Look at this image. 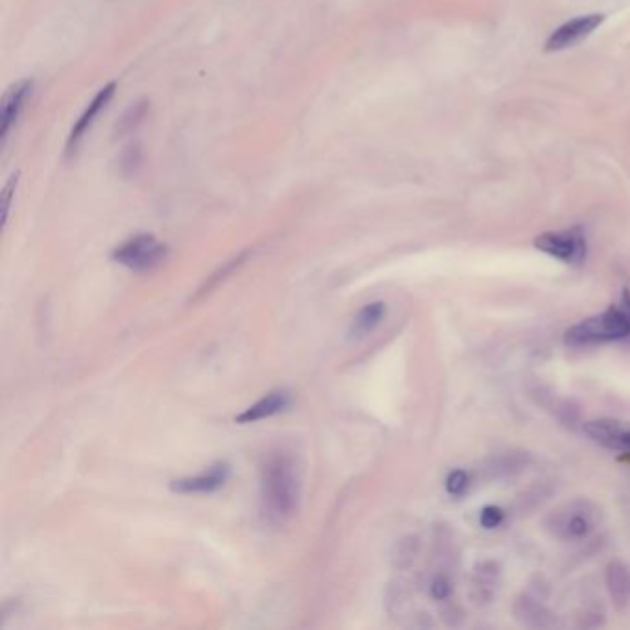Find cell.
Instances as JSON below:
<instances>
[{
	"label": "cell",
	"instance_id": "1",
	"mask_svg": "<svg viewBox=\"0 0 630 630\" xmlns=\"http://www.w3.org/2000/svg\"><path fill=\"white\" fill-rule=\"evenodd\" d=\"M302 475L289 453H272L261 468V505L270 523L283 525L300 509Z\"/></svg>",
	"mask_w": 630,
	"mask_h": 630
},
{
	"label": "cell",
	"instance_id": "2",
	"mask_svg": "<svg viewBox=\"0 0 630 630\" xmlns=\"http://www.w3.org/2000/svg\"><path fill=\"white\" fill-rule=\"evenodd\" d=\"M630 335L629 316L623 309H608L601 315L592 316L579 322L577 326L566 331V344L579 348V346H594L605 344L612 340L627 339Z\"/></svg>",
	"mask_w": 630,
	"mask_h": 630
},
{
	"label": "cell",
	"instance_id": "3",
	"mask_svg": "<svg viewBox=\"0 0 630 630\" xmlns=\"http://www.w3.org/2000/svg\"><path fill=\"white\" fill-rule=\"evenodd\" d=\"M167 246L154 235H135L113 252V261L134 272H150L167 259Z\"/></svg>",
	"mask_w": 630,
	"mask_h": 630
},
{
	"label": "cell",
	"instance_id": "4",
	"mask_svg": "<svg viewBox=\"0 0 630 630\" xmlns=\"http://www.w3.org/2000/svg\"><path fill=\"white\" fill-rule=\"evenodd\" d=\"M534 246L562 263L577 265L586 257V239L579 228L547 231L534 239Z\"/></svg>",
	"mask_w": 630,
	"mask_h": 630
},
{
	"label": "cell",
	"instance_id": "5",
	"mask_svg": "<svg viewBox=\"0 0 630 630\" xmlns=\"http://www.w3.org/2000/svg\"><path fill=\"white\" fill-rule=\"evenodd\" d=\"M603 13H588L571 19L568 23L558 26L547 37L546 52H562L579 45L586 37L592 36L599 26L603 25Z\"/></svg>",
	"mask_w": 630,
	"mask_h": 630
},
{
	"label": "cell",
	"instance_id": "6",
	"mask_svg": "<svg viewBox=\"0 0 630 630\" xmlns=\"http://www.w3.org/2000/svg\"><path fill=\"white\" fill-rule=\"evenodd\" d=\"M231 475V466L228 462H217L206 468L204 472L182 477L170 483V490L182 496H209L219 492L222 486L228 483Z\"/></svg>",
	"mask_w": 630,
	"mask_h": 630
},
{
	"label": "cell",
	"instance_id": "7",
	"mask_svg": "<svg viewBox=\"0 0 630 630\" xmlns=\"http://www.w3.org/2000/svg\"><path fill=\"white\" fill-rule=\"evenodd\" d=\"M292 405V392L287 388H278L265 394L263 398L246 407L241 414L235 416V422L241 425L257 424L268 418H274L281 412L289 411Z\"/></svg>",
	"mask_w": 630,
	"mask_h": 630
},
{
	"label": "cell",
	"instance_id": "8",
	"mask_svg": "<svg viewBox=\"0 0 630 630\" xmlns=\"http://www.w3.org/2000/svg\"><path fill=\"white\" fill-rule=\"evenodd\" d=\"M584 433L597 444L630 453V427L612 420H594L584 424Z\"/></svg>",
	"mask_w": 630,
	"mask_h": 630
},
{
	"label": "cell",
	"instance_id": "9",
	"mask_svg": "<svg viewBox=\"0 0 630 630\" xmlns=\"http://www.w3.org/2000/svg\"><path fill=\"white\" fill-rule=\"evenodd\" d=\"M32 82L23 80L19 84L13 85L12 89L4 95L2 100V117H0V135L2 141L10 134L15 122L19 121L21 113L25 110L26 100L32 95Z\"/></svg>",
	"mask_w": 630,
	"mask_h": 630
},
{
	"label": "cell",
	"instance_id": "10",
	"mask_svg": "<svg viewBox=\"0 0 630 630\" xmlns=\"http://www.w3.org/2000/svg\"><path fill=\"white\" fill-rule=\"evenodd\" d=\"M115 95V84L106 85L104 89L98 91L97 97L93 98V102L85 108L84 115L74 124L73 132L69 135L67 141V152L73 154L74 150L80 145V141L84 139L87 130L93 126V122L98 117V113L108 106L111 98Z\"/></svg>",
	"mask_w": 630,
	"mask_h": 630
},
{
	"label": "cell",
	"instance_id": "11",
	"mask_svg": "<svg viewBox=\"0 0 630 630\" xmlns=\"http://www.w3.org/2000/svg\"><path fill=\"white\" fill-rule=\"evenodd\" d=\"M592 529H594V521L590 518V512L586 510L570 509L558 516L557 533L571 540H581L592 533Z\"/></svg>",
	"mask_w": 630,
	"mask_h": 630
},
{
	"label": "cell",
	"instance_id": "12",
	"mask_svg": "<svg viewBox=\"0 0 630 630\" xmlns=\"http://www.w3.org/2000/svg\"><path fill=\"white\" fill-rule=\"evenodd\" d=\"M385 316H387V305L385 303H366L363 309L353 318L350 335H352L353 339H363L366 335H370L385 320Z\"/></svg>",
	"mask_w": 630,
	"mask_h": 630
},
{
	"label": "cell",
	"instance_id": "13",
	"mask_svg": "<svg viewBox=\"0 0 630 630\" xmlns=\"http://www.w3.org/2000/svg\"><path fill=\"white\" fill-rule=\"evenodd\" d=\"M608 590L618 603H627L630 599V568L623 562H614L606 573Z\"/></svg>",
	"mask_w": 630,
	"mask_h": 630
},
{
	"label": "cell",
	"instance_id": "14",
	"mask_svg": "<svg viewBox=\"0 0 630 630\" xmlns=\"http://www.w3.org/2000/svg\"><path fill=\"white\" fill-rule=\"evenodd\" d=\"M146 110H148V104H146V102H137V104H134L130 110L122 115L119 126H117V132L121 135L132 132V130L137 128V126L141 124V121L145 119Z\"/></svg>",
	"mask_w": 630,
	"mask_h": 630
},
{
	"label": "cell",
	"instance_id": "15",
	"mask_svg": "<svg viewBox=\"0 0 630 630\" xmlns=\"http://www.w3.org/2000/svg\"><path fill=\"white\" fill-rule=\"evenodd\" d=\"M141 163H143V154H141V148L139 146L134 145L130 146V148H126V152L122 154L121 158V169L126 176H132L137 172V169L141 167Z\"/></svg>",
	"mask_w": 630,
	"mask_h": 630
},
{
	"label": "cell",
	"instance_id": "16",
	"mask_svg": "<svg viewBox=\"0 0 630 630\" xmlns=\"http://www.w3.org/2000/svg\"><path fill=\"white\" fill-rule=\"evenodd\" d=\"M244 257H246V254L239 255V257H235V259H231L228 265H224V267L220 268L217 274H213V278H209V283H206V287H204V289H200V292H207V289L217 287V285H219L220 278H228V274H231L235 268H239L243 265Z\"/></svg>",
	"mask_w": 630,
	"mask_h": 630
},
{
	"label": "cell",
	"instance_id": "17",
	"mask_svg": "<svg viewBox=\"0 0 630 630\" xmlns=\"http://www.w3.org/2000/svg\"><path fill=\"white\" fill-rule=\"evenodd\" d=\"M468 488V475L462 470H455L446 479V490L453 496H461L462 492Z\"/></svg>",
	"mask_w": 630,
	"mask_h": 630
},
{
	"label": "cell",
	"instance_id": "18",
	"mask_svg": "<svg viewBox=\"0 0 630 630\" xmlns=\"http://www.w3.org/2000/svg\"><path fill=\"white\" fill-rule=\"evenodd\" d=\"M431 595L437 599V601H446L449 595H451V582L448 577L444 575H437L433 582H431Z\"/></svg>",
	"mask_w": 630,
	"mask_h": 630
},
{
	"label": "cell",
	"instance_id": "19",
	"mask_svg": "<svg viewBox=\"0 0 630 630\" xmlns=\"http://www.w3.org/2000/svg\"><path fill=\"white\" fill-rule=\"evenodd\" d=\"M503 521V510L497 509V507H485L481 512V525L485 529H496L497 525H501Z\"/></svg>",
	"mask_w": 630,
	"mask_h": 630
},
{
	"label": "cell",
	"instance_id": "20",
	"mask_svg": "<svg viewBox=\"0 0 630 630\" xmlns=\"http://www.w3.org/2000/svg\"><path fill=\"white\" fill-rule=\"evenodd\" d=\"M17 182H19V174H13L10 182L6 183V187H4V222L8 220V213H10V207H12V198L13 194H15Z\"/></svg>",
	"mask_w": 630,
	"mask_h": 630
},
{
	"label": "cell",
	"instance_id": "21",
	"mask_svg": "<svg viewBox=\"0 0 630 630\" xmlns=\"http://www.w3.org/2000/svg\"><path fill=\"white\" fill-rule=\"evenodd\" d=\"M621 309L625 311V315L629 316V320H630V294L629 292H625V294H623V302H621Z\"/></svg>",
	"mask_w": 630,
	"mask_h": 630
}]
</instances>
